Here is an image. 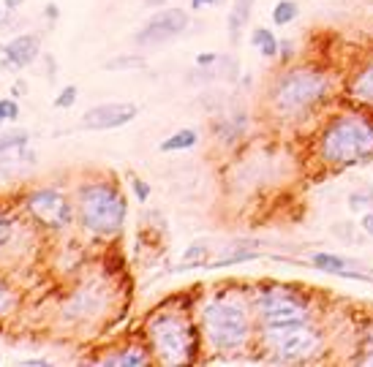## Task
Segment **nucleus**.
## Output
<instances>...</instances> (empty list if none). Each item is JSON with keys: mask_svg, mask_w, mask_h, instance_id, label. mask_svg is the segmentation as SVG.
I'll return each instance as SVG.
<instances>
[{"mask_svg": "<svg viewBox=\"0 0 373 367\" xmlns=\"http://www.w3.org/2000/svg\"><path fill=\"white\" fill-rule=\"evenodd\" d=\"M319 153L327 164H354L373 155V122L365 117H338L325 128Z\"/></svg>", "mask_w": 373, "mask_h": 367, "instance_id": "obj_1", "label": "nucleus"}, {"mask_svg": "<svg viewBox=\"0 0 373 367\" xmlns=\"http://www.w3.org/2000/svg\"><path fill=\"white\" fill-rule=\"evenodd\" d=\"M204 332L210 337V343L221 349V351H232L240 349L251 332L248 313L243 302H234V299H216L204 307L202 313Z\"/></svg>", "mask_w": 373, "mask_h": 367, "instance_id": "obj_2", "label": "nucleus"}, {"mask_svg": "<svg viewBox=\"0 0 373 367\" xmlns=\"http://www.w3.org/2000/svg\"><path fill=\"white\" fill-rule=\"evenodd\" d=\"M79 213L82 223L98 234L117 231L125 220V199L123 193L107 183H95L82 188L79 193Z\"/></svg>", "mask_w": 373, "mask_h": 367, "instance_id": "obj_3", "label": "nucleus"}, {"mask_svg": "<svg viewBox=\"0 0 373 367\" xmlns=\"http://www.w3.org/2000/svg\"><path fill=\"white\" fill-rule=\"evenodd\" d=\"M327 90V79L313 71V68H300V71H289L286 77L278 82L273 104L283 115H300L303 109L316 104Z\"/></svg>", "mask_w": 373, "mask_h": 367, "instance_id": "obj_4", "label": "nucleus"}, {"mask_svg": "<svg viewBox=\"0 0 373 367\" xmlns=\"http://www.w3.org/2000/svg\"><path fill=\"white\" fill-rule=\"evenodd\" d=\"M150 340H153V349L161 356V362H167V365L188 362L196 349L194 329L180 316H158L156 321L150 324Z\"/></svg>", "mask_w": 373, "mask_h": 367, "instance_id": "obj_5", "label": "nucleus"}, {"mask_svg": "<svg viewBox=\"0 0 373 367\" xmlns=\"http://www.w3.org/2000/svg\"><path fill=\"white\" fill-rule=\"evenodd\" d=\"M267 340L273 343V349L280 359L297 362V359H308L322 349V335L308 326V324H297V326H283V329H267Z\"/></svg>", "mask_w": 373, "mask_h": 367, "instance_id": "obj_6", "label": "nucleus"}, {"mask_svg": "<svg viewBox=\"0 0 373 367\" xmlns=\"http://www.w3.org/2000/svg\"><path fill=\"white\" fill-rule=\"evenodd\" d=\"M256 307L262 313L265 329H283V326H297L308 321V310L286 291H265Z\"/></svg>", "mask_w": 373, "mask_h": 367, "instance_id": "obj_7", "label": "nucleus"}, {"mask_svg": "<svg viewBox=\"0 0 373 367\" xmlns=\"http://www.w3.org/2000/svg\"><path fill=\"white\" fill-rule=\"evenodd\" d=\"M188 28V14L183 9H167V11H158L156 16H150V22L137 33V44L140 46H158L172 41L174 36Z\"/></svg>", "mask_w": 373, "mask_h": 367, "instance_id": "obj_8", "label": "nucleus"}, {"mask_svg": "<svg viewBox=\"0 0 373 367\" xmlns=\"http://www.w3.org/2000/svg\"><path fill=\"white\" fill-rule=\"evenodd\" d=\"M28 207L31 213L47 223V226H65L71 220V213H68V201L63 193L58 191H36L31 199H28Z\"/></svg>", "mask_w": 373, "mask_h": 367, "instance_id": "obj_9", "label": "nucleus"}, {"mask_svg": "<svg viewBox=\"0 0 373 367\" xmlns=\"http://www.w3.org/2000/svg\"><path fill=\"white\" fill-rule=\"evenodd\" d=\"M134 117H137L134 104H101L82 115V125L88 131H109V128H120L125 122H131Z\"/></svg>", "mask_w": 373, "mask_h": 367, "instance_id": "obj_10", "label": "nucleus"}, {"mask_svg": "<svg viewBox=\"0 0 373 367\" xmlns=\"http://www.w3.org/2000/svg\"><path fill=\"white\" fill-rule=\"evenodd\" d=\"M22 158H31V150H28V134L25 131H14L9 137L0 139V171L3 174H14L22 169Z\"/></svg>", "mask_w": 373, "mask_h": 367, "instance_id": "obj_11", "label": "nucleus"}, {"mask_svg": "<svg viewBox=\"0 0 373 367\" xmlns=\"http://www.w3.org/2000/svg\"><path fill=\"white\" fill-rule=\"evenodd\" d=\"M311 264L322 272L338 277H352V280H373V272L362 270L357 261H349L343 256H332V253H313Z\"/></svg>", "mask_w": 373, "mask_h": 367, "instance_id": "obj_12", "label": "nucleus"}, {"mask_svg": "<svg viewBox=\"0 0 373 367\" xmlns=\"http://www.w3.org/2000/svg\"><path fill=\"white\" fill-rule=\"evenodd\" d=\"M6 58L16 68H25L38 58V38L36 36H19L6 46Z\"/></svg>", "mask_w": 373, "mask_h": 367, "instance_id": "obj_13", "label": "nucleus"}, {"mask_svg": "<svg viewBox=\"0 0 373 367\" xmlns=\"http://www.w3.org/2000/svg\"><path fill=\"white\" fill-rule=\"evenodd\" d=\"M251 9H253V0H234L232 11H229V38H232V44L240 41V33L248 25Z\"/></svg>", "mask_w": 373, "mask_h": 367, "instance_id": "obj_14", "label": "nucleus"}, {"mask_svg": "<svg viewBox=\"0 0 373 367\" xmlns=\"http://www.w3.org/2000/svg\"><path fill=\"white\" fill-rule=\"evenodd\" d=\"M352 95L362 104H373V65L362 68L352 82Z\"/></svg>", "mask_w": 373, "mask_h": 367, "instance_id": "obj_15", "label": "nucleus"}, {"mask_svg": "<svg viewBox=\"0 0 373 367\" xmlns=\"http://www.w3.org/2000/svg\"><path fill=\"white\" fill-rule=\"evenodd\" d=\"M196 131H191V128H183V131H177V134H172L169 139H164L161 142V153H174V150H188V147H194L196 144Z\"/></svg>", "mask_w": 373, "mask_h": 367, "instance_id": "obj_16", "label": "nucleus"}, {"mask_svg": "<svg viewBox=\"0 0 373 367\" xmlns=\"http://www.w3.org/2000/svg\"><path fill=\"white\" fill-rule=\"evenodd\" d=\"M251 38H253V46H256V49H259L265 58H275V55H278V46H280L278 38L267 31V28H256Z\"/></svg>", "mask_w": 373, "mask_h": 367, "instance_id": "obj_17", "label": "nucleus"}, {"mask_svg": "<svg viewBox=\"0 0 373 367\" xmlns=\"http://www.w3.org/2000/svg\"><path fill=\"white\" fill-rule=\"evenodd\" d=\"M104 365H128V367H140L147 365V353L140 351V349H128L123 353H115V356H107Z\"/></svg>", "mask_w": 373, "mask_h": 367, "instance_id": "obj_18", "label": "nucleus"}, {"mask_svg": "<svg viewBox=\"0 0 373 367\" xmlns=\"http://www.w3.org/2000/svg\"><path fill=\"white\" fill-rule=\"evenodd\" d=\"M300 14V9H297L295 0H280L278 6L273 9V22L275 25H292V19Z\"/></svg>", "mask_w": 373, "mask_h": 367, "instance_id": "obj_19", "label": "nucleus"}, {"mask_svg": "<svg viewBox=\"0 0 373 367\" xmlns=\"http://www.w3.org/2000/svg\"><path fill=\"white\" fill-rule=\"evenodd\" d=\"M204 256H207V245H204V243H196L194 248H188L186 259H183V270H186V267L204 264Z\"/></svg>", "mask_w": 373, "mask_h": 367, "instance_id": "obj_20", "label": "nucleus"}, {"mask_svg": "<svg viewBox=\"0 0 373 367\" xmlns=\"http://www.w3.org/2000/svg\"><path fill=\"white\" fill-rule=\"evenodd\" d=\"M77 104V87H65V90L55 98V107L58 109H68V107H74Z\"/></svg>", "mask_w": 373, "mask_h": 367, "instance_id": "obj_21", "label": "nucleus"}, {"mask_svg": "<svg viewBox=\"0 0 373 367\" xmlns=\"http://www.w3.org/2000/svg\"><path fill=\"white\" fill-rule=\"evenodd\" d=\"M0 115H3L6 120H16V115H19V107H16L14 98H3V101H0Z\"/></svg>", "mask_w": 373, "mask_h": 367, "instance_id": "obj_22", "label": "nucleus"}, {"mask_svg": "<svg viewBox=\"0 0 373 367\" xmlns=\"http://www.w3.org/2000/svg\"><path fill=\"white\" fill-rule=\"evenodd\" d=\"M142 58H117V60H109L107 63V68L109 71H120V65H128V68H131V65H142Z\"/></svg>", "mask_w": 373, "mask_h": 367, "instance_id": "obj_23", "label": "nucleus"}, {"mask_svg": "<svg viewBox=\"0 0 373 367\" xmlns=\"http://www.w3.org/2000/svg\"><path fill=\"white\" fill-rule=\"evenodd\" d=\"M373 201V193L368 191V193H352V199H349V207L352 210H362L365 204H371Z\"/></svg>", "mask_w": 373, "mask_h": 367, "instance_id": "obj_24", "label": "nucleus"}, {"mask_svg": "<svg viewBox=\"0 0 373 367\" xmlns=\"http://www.w3.org/2000/svg\"><path fill=\"white\" fill-rule=\"evenodd\" d=\"M131 185H134V193H137V199L140 201H145L147 196H150V188H147V183H142V180H131Z\"/></svg>", "mask_w": 373, "mask_h": 367, "instance_id": "obj_25", "label": "nucleus"}, {"mask_svg": "<svg viewBox=\"0 0 373 367\" xmlns=\"http://www.w3.org/2000/svg\"><path fill=\"white\" fill-rule=\"evenodd\" d=\"M9 234H11V220H9V218H0V248L9 243Z\"/></svg>", "mask_w": 373, "mask_h": 367, "instance_id": "obj_26", "label": "nucleus"}, {"mask_svg": "<svg viewBox=\"0 0 373 367\" xmlns=\"http://www.w3.org/2000/svg\"><path fill=\"white\" fill-rule=\"evenodd\" d=\"M9 305H11V294H9V289L0 283V313H3Z\"/></svg>", "mask_w": 373, "mask_h": 367, "instance_id": "obj_27", "label": "nucleus"}, {"mask_svg": "<svg viewBox=\"0 0 373 367\" xmlns=\"http://www.w3.org/2000/svg\"><path fill=\"white\" fill-rule=\"evenodd\" d=\"M359 223H362V229H365V231H368V234H371V237H373V213L365 215V218H362Z\"/></svg>", "mask_w": 373, "mask_h": 367, "instance_id": "obj_28", "label": "nucleus"}, {"mask_svg": "<svg viewBox=\"0 0 373 367\" xmlns=\"http://www.w3.org/2000/svg\"><path fill=\"white\" fill-rule=\"evenodd\" d=\"M196 63H199V65H210V63H216V55H199Z\"/></svg>", "mask_w": 373, "mask_h": 367, "instance_id": "obj_29", "label": "nucleus"}, {"mask_svg": "<svg viewBox=\"0 0 373 367\" xmlns=\"http://www.w3.org/2000/svg\"><path fill=\"white\" fill-rule=\"evenodd\" d=\"M210 3H216V0H194V9H199V6H210Z\"/></svg>", "mask_w": 373, "mask_h": 367, "instance_id": "obj_30", "label": "nucleus"}, {"mask_svg": "<svg viewBox=\"0 0 373 367\" xmlns=\"http://www.w3.org/2000/svg\"><path fill=\"white\" fill-rule=\"evenodd\" d=\"M22 3H25V0H6L9 9H16V6H22Z\"/></svg>", "mask_w": 373, "mask_h": 367, "instance_id": "obj_31", "label": "nucleus"}, {"mask_svg": "<svg viewBox=\"0 0 373 367\" xmlns=\"http://www.w3.org/2000/svg\"><path fill=\"white\" fill-rule=\"evenodd\" d=\"M147 6H161V3H167V0H145Z\"/></svg>", "mask_w": 373, "mask_h": 367, "instance_id": "obj_32", "label": "nucleus"}, {"mask_svg": "<svg viewBox=\"0 0 373 367\" xmlns=\"http://www.w3.org/2000/svg\"><path fill=\"white\" fill-rule=\"evenodd\" d=\"M3 122H6V117H3V115H0V125H3Z\"/></svg>", "mask_w": 373, "mask_h": 367, "instance_id": "obj_33", "label": "nucleus"}]
</instances>
